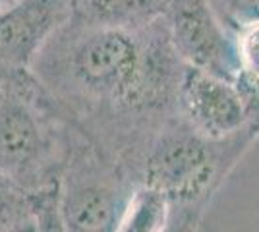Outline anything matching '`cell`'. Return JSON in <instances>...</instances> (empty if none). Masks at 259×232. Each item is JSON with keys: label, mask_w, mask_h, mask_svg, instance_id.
I'll use <instances>...</instances> for the list:
<instances>
[{"label": "cell", "mask_w": 259, "mask_h": 232, "mask_svg": "<svg viewBox=\"0 0 259 232\" xmlns=\"http://www.w3.org/2000/svg\"><path fill=\"white\" fill-rule=\"evenodd\" d=\"M77 22L97 27L141 29L162 20L170 0H74Z\"/></svg>", "instance_id": "8"}, {"label": "cell", "mask_w": 259, "mask_h": 232, "mask_svg": "<svg viewBox=\"0 0 259 232\" xmlns=\"http://www.w3.org/2000/svg\"><path fill=\"white\" fill-rule=\"evenodd\" d=\"M178 114L195 132L217 142L251 130L246 101L236 81L199 68L188 66L184 72Z\"/></svg>", "instance_id": "6"}, {"label": "cell", "mask_w": 259, "mask_h": 232, "mask_svg": "<svg viewBox=\"0 0 259 232\" xmlns=\"http://www.w3.org/2000/svg\"><path fill=\"white\" fill-rule=\"evenodd\" d=\"M14 232H37V228H35V224H31V222H25V224H20Z\"/></svg>", "instance_id": "12"}, {"label": "cell", "mask_w": 259, "mask_h": 232, "mask_svg": "<svg viewBox=\"0 0 259 232\" xmlns=\"http://www.w3.org/2000/svg\"><path fill=\"white\" fill-rule=\"evenodd\" d=\"M236 85L240 87L244 101H246L249 128L259 135V83L246 81V79H236Z\"/></svg>", "instance_id": "11"}, {"label": "cell", "mask_w": 259, "mask_h": 232, "mask_svg": "<svg viewBox=\"0 0 259 232\" xmlns=\"http://www.w3.org/2000/svg\"><path fill=\"white\" fill-rule=\"evenodd\" d=\"M74 16V0H16L0 10V70L4 76L31 70L45 47Z\"/></svg>", "instance_id": "5"}, {"label": "cell", "mask_w": 259, "mask_h": 232, "mask_svg": "<svg viewBox=\"0 0 259 232\" xmlns=\"http://www.w3.org/2000/svg\"><path fill=\"white\" fill-rule=\"evenodd\" d=\"M164 23L176 53L188 66L236 81V35L219 16L213 0H170Z\"/></svg>", "instance_id": "3"}, {"label": "cell", "mask_w": 259, "mask_h": 232, "mask_svg": "<svg viewBox=\"0 0 259 232\" xmlns=\"http://www.w3.org/2000/svg\"><path fill=\"white\" fill-rule=\"evenodd\" d=\"M33 68L132 114H178L188 64L176 53L164 18L141 29L97 27L76 18L53 37Z\"/></svg>", "instance_id": "1"}, {"label": "cell", "mask_w": 259, "mask_h": 232, "mask_svg": "<svg viewBox=\"0 0 259 232\" xmlns=\"http://www.w3.org/2000/svg\"><path fill=\"white\" fill-rule=\"evenodd\" d=\"M257 140L253 130L209 140L176 114L155 130L143 153L140 184L164 194L178 217L199 226L213 196Z\"/></svg>", "instance_id": "2"}, {"label": "cell", "mask_w": 259, "mask_h": 232, "mask_svg": "<svg viewBox=\"0 0 259 232\" xmlns=\"http://www.w3.org/2000/svg\"><path fill=\"white\" fill-rule=\"evenodd\" d=\"M16 0H0V10H4V8H8L10 4H14Z\"/></svg>", "instance_id": "13"}, {"label": "cell", "mask_w": 259, "mask_h": 232, "mask_svg": "<svg viewBox=\"0 0 259 232\" xmlns=\"http://www.w3.org/2000/svg\"><path fill=\"white\" fill-rule=\"evenodd\" d=\"M219 16L232 31L251 22H259V0H213Z\"/></svg>", "instance_id": "10"}, {"label": "cell", "mask_w": 259, "mask_h": 232, "mask_svg": "<svg viewBox=\"0 0 259 232\" xmlns=\"http://www.w3.org/2000/svg\"><path fill=\"white\" fill-rule=\"evenodd\" d=\"M234 35H236L238 64H240L238 79L259 83V22L238 27Z\"/></svg>", "instance_id": "9"}, {"label": "cell", "mask_w": 259, "mask_h": 232, "mask_svg": "<svg viewBox=\"0 0 259 232\" xmlns=\"http://www.w3.org/2000/svg\"><path fill=\"white\" fill-rule=\"evenodd\" d=\"M134 186L118 170L85 166L68 176L60 198L64 232H118Z\"/></svg>", "instance_id": "4"}, {"label": "cell", "mask_w": 259, "mask_h": 232, "mask_svg": "<svg viewBox=\"0 0 259 232\" xmlns=\"http://www.w3.org/2000/svg\"><path fill=\"white\" fill-rule=\"evenodd\" d=\"M43 151L41 128L29 103L14 87L8 76H0V172L23 176Z\"/></svg>", "instance_id": "7"}]
</instances>
